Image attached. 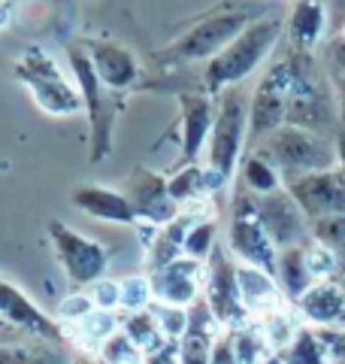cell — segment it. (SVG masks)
<instances>
[{"label":"cell","instance_id":"cell-1","mask_svg":"<svg viewBox=\"0 0 345 364\" xmlns=\"http://www.w3.org/2000/svg\"><path fill=\"white\" fill-rule=\"evenodd\" d=\"M248 116H251V100L239 88H227L218 97V116L206 146V161H203V186L206 195H218L230 186L243 164V149L248 143Z\"/></svg>","mask_w":345,"mask_h":364},{"label":"cell","instance_id":"cell-2","mask_svg":"<svg viewBox=\"0 0 345 364\" xmlns=\"http://www.w3.org/2000/svg\"><path fill=\"white\" fill-rule=\"evenodd\" d=\"M282 37V21L279 18H261L239 33L227 49L212 58L203 70V91L221 95L227 88H236L243 79H248L258 67L270 58L275 43Z\"/></svg>","mask_w":345,"mask_h":364},{"label":"cell","instance_id":"cell-3","mask_svg":"<svg viewBox=\"0 0 345 364\" xmlns=\"http://www.w3.org/2000/svg\"><path fill=\"white\" fill-rule=\"evenodd\" d=\"M16 79L28 88L33 104L49 116H76L85 109L76 79L67 76L64 67L40 46H31L16 58Z\"/></svg>","mask_w":345,"mask_h":364},{"label":"cell","instance_id":"cell-4","mask_svg":"<svg viewBox=\"0 0 345 364\" xmlns=\"http://www.w3.org/2000/svg\"><path fill=\"white\" fill-rule=\"evenodd\" d=\"M255 149L279 167L282 182L288 176H303V173H321V170H333L339 164L336 143L315 131L294 128V124H282L273 131L267 140H261Z\"/></svg>","mask_w":345,"mask_h":364},{"label":"cell","instance_id":"cell-5","mask_svg":"<svg viewBox=\"0 0 345 364\" xmlns=\"http://www.w3.org/2000/svg\"><path fill=\"white\" fill-rule=\"evenodd\" d=\"M227 249L236 255V261L261 267L275 277L279 249H275L267 228L261 222L258 198L246 186H236L234 191V210H230V222H227Z\"/></svg>","mask_w":345,"mask_h":364},{"label":"cell","instance_id":"cell-6","mask_svg":"<svg viewBox=\"0 0 345 364\" xmlns=\"http://www.w3.org/2000/svg\"><path fill=\"white\" fill-rule=\"evenodd\" d=\"M49 240H52L58 264H61L64 277L70 279L73 289H91L94 282L106 277L109 249L100 240L79 234L70 225H64L58 219L49 222Z\"/></svg>","mask_w":345,"mask_h":364},{"label":"cell","instance_id":"cell-7","mask_svg":"<svg viewBox=\"0 0 345 364\" xmlns=\"http://www.w3.org/2000/svg\"><path fill=\"white\" fill-rule=\"evenodd\" d=\"M239 261L234 258V252L218 243L212 249V255L206 258V277H203V301L212 310V316L218 318V325L224 331H236L251 322V316L243 304V294H239V277H236Z\"/></svg>","mask_w":345,"mask_h":364},{"label":"cell","instance_id":"cell-8","mask_svg":"<svg viewBox=\"0 0 345 364\" xmlns=\"http://www.w3.org/2000/svg\"><path fill=\"white\" fill-rule=\"evenodd\" d=\"M251 21L246 18V13H218L197 21L185 37H179L176 43L164 49L160 58L164 61H176V64H209L212 58H218L230 43H234L239 33H243Z\"/></svg>","mask_w":345,"mask_h":364},{"label":"cell","instance_id":"cell-9","mask_svg":"<svg viewBox=\"0 0 345 364\" xmlns=\"http://www.w3.org/2000/svg\"><path fill=\"white\" fill-rule=\"evenodd\" d=\"M67 61H70V73L76 79L79 91H82L85 112H88V122H91V134H94L91 158L100 161V158H106L109 146H112V124H115V107L106 104V91L109 88L100 82L94 64H91L88 46H70Z\"/></svg>","mask_w":345,"mask_h":364},{"label":"cell","instance_id":"cell-10","mask_svg":"<svg viewBox=\"0 0 345 364\" xmlns=\"http://www.w3.org/2000/svg\"><path fill=\"white\" fill-rule=\"evenodd\" d=\"M291 82H294L291 58H285L279 64H270L267 70H263L255 95H251V116H248V143H251V149L285 124L288 100H291Z\"/></svg>","mask_w":345,"mask_h":364},{"label":"cell","instance_id":"cell-11","mask_svg":"<svg viewBox=\"0 0 345 364\" xmlns=\"http://www.w3.org/2000/svg\"><path fill=\"white\" fill-rule=\"evenodd\" d=\"M0 316L13 328H18L28 340H49V343H67L70 340V334L64 331V325L55 316L45 313L28 291H21L6 277H0Z\"/></svg>","mask_w":345,"mask_h":364},{"label":"cell","instance_id":"cell-12","mask_svg":"<svg viewBox=\"0 0 345 364\" xmlns=\"http://www.w3.org/2000/svg\"><path fill=\"white\" fill-rule=\"evenodd\" d=\"M258 213L261 222L267 228L270 240L275 249H294V246H309L312 243V222L300 210V203L291 198L288 188H279L273 195L258 198Z\"/></svg>","mask_w":345,"mask_h":364},{"label":"cell","instance_id":"cell-13","mask_svg":"<svg viewBox=\"0 0 345 364\" xmlns=\"http://www.w3.org/2000/svg\"><path fill=\"white\" fill-rule=\"evenodd\" d=\"M285 188L300 203V210L309 215V222L345 213V173L339 167L321 170V173L288 176Z\"/></svg>","mask_w":345,"mask_h":364},{"label":"cell","instance_id":"cell-14","mask_svg":"<svg viewBox=\"0 0 345 364\" xmlns=\"http://www.w3.org/2000/svg\"><path fill=\"white\" fill-rule=\"evenodd\" d=\"M121 191H124V198L131 200V207H133L140 222L160 228L182 213V207L170 195V179L155 173V170H148V167H133L128 173V179H124Z\"/></svg>","mask_w":345,"mask_h":364},{"label":"cell","instance_id":"cell-15","mask_svg":"<svg viewBox=\"0 0 345 364\" xmlns=\"http://www.w3.org/2000/svg\"><path fill=\"white\" fill-rule=\"evenodd\" d=\"M215 116H218V100L209 91H182L179 95L182 164H197L200 155H206Z\"/></svg>","mask_w":345,"mask_h":364},{"label":"cell","instance_id":"cell-16","mask_svg":"<svg viewBox=\"0 0 345 364\" xmlns=\"http://www.w3.org/2000/svg\"><path fill=\"white\" fill-rule=\"evenodd\" d=\"M152 277V291L158 304H170V306H194L203 301V277H206V261H194L188 255L176 258L172 264L160 267Z\"/></svg>","mask_w":345,"mask_h":364},{"label":"cell","instance_id":"cell-17","mask_svg":"<svg viewBox=\"0 0 345 364\" xmlns=\"http://www.w3.org/2000/svg\"><path fill=\"white\" fill-rule=\"evenodd\" d=\"M88 52H91V64H94L100 82L112 95L115 91H128L140 82L143 67L128 46H121L115 40H94V43H88Z\"/></svg>","mask_w":345,"mask_h":364},{"label":"cell","instance_id":"cell-18","mask_svg":"<svg viewBox=\"0 0 345 364\" xmlns=\"http://www.w3.org/2000/svg\"><path fill=\"white\" fill-rule=\"evenodd\" d=\"M236 277H239V294H243V304H246V310L251 316V322H258V318H263L267 313L282 310L285 304H291L282 294L275 277L267 273V270L251 267V264H243V261H239Z\"/></svg>","mask_w":345,"mask_h":364},{"label":"cell","instance_id":"cell-19","mask_svg":"<svg viewBox=\"0 0 345 364\" xmlns=\"http://www.w3.org/2000/svg\"><path fill=\"white\" fill-rule=\"evenodd\" d=\"M70 200L76 210H82L91 219H100V222L131 225V228H136V222H140L121 188L115 191V188H103V186H79L70 195Z\"/></svg>","mask_w":345,"mask_h":364},{"label":"cell","instance_id":"cell-20","mask_svg":"<svg viewBox=\"0 0 345 364\" xmlns=\"http://www.w3.org/2000/svg\"><path fill=\"white\" fill-rule=\"evenodd\" d=\"M224 328L218 325V318L212 316L209 306H206V301H197L191 306L188 331L182 334V340H179V361L182 364H209L215 337Z\"/></svg>","mask_w":345,"mask_h":364},{"label":"cell","instance_id":"cell-21","mask_svg":"<svg viewBox=\"0 0 345 364\" xmlns=\"http://www.w3.org/2000/svg\"><path fill=\"white\" fill-rule=\"evenodd\" d=\"M206 213H191V210H182L176 219L160 225L152 246L146 249V273H155L160 267L172 264L176 258L185 255V240H188V231L194 228V222L200 219Z\"/></svg>","mask_w":345,"mask_h":364},{"label":"cell","instance_id":"cell-22","mask_svg":"<svg viewBox=\"0 0 345 364\" xmlns=\"http://www.w3.org/2000/svg\"><path fill=\"white\" fill-rule=\"evenodd\" d=\"M294 306L303 322H309L312 328H333L339 322V316L345 313V289L336 279L315 282Z\"/></svg>","mask_w":345,"mask_h":364},{"label":"cell","instance_id":"cell-23","mask_svg":"<svg viewBox=\"0 0 345 364\" xmlns=\"http://www.w3.org/2000/svg\"><path fill=\"white\" fill-rule=\"evenodd\" d=\"M327 13L321 0H297L291 18H288V37L294 43V52H312L318 40L324 37Z\"/></svg>","mask_w":345,"mask_h":364},{"label":"cell","instance_id":"cell-24","mask_svg":"<svg viewBox=\"0 0 345 364\" xmlns=\"http://www.w3.org/2000/svg\"><path fill=\"white\" fill-rule=\"evenodd\" d=\"M275 282H279L282 294L291 304H297L309 289L315 286V277H312L309 261H306V246L282 249V252H279V264H275Z\"/></svg>","mask_w":345,"mask_h":364},{"label":"cell","instance_id":"cell-25","mask_svg":"<svg viewBox=\"0 0 345 364\" xmlns=\"http://www.w3.org/2000/svg\"><path fill=\"white\" fill-rule=\"evenodd\" d=\"M0 364H73V349L49 340H21L13 346H0Z\"/></svg>","mask_w":345,"mask_h":364},{"label":"cell","instance_id":"cell-26","mask_svg":"<svg viewBox=\"0 0 345 364\" xmlns=\"http://www.w3.org/2000/svg\"><path fill=\"white\" fill-rule=\"evenodd\" d=\"M121 331L133 340V346L143 352V355H155L172 340L164 334V328L155 318L152 310H140V313H121Z\"/></svg>","mask_w":345,"mask_h":364},{"label":"cell","instance_id":"cell-27","mask_svg":"<svg viewBox=\"0 0 345 364\" xmlns=\"http://www.w3.org/2000/svg\"><path fill=\"white\" fill-rule=\"evenodd\" d=\"M239 186H246L255 198H263V195H273V191L285 188V182H282L279 167L267 161L258 149H251L243 158V164H239Z\"/></svg>","mask_w":345,"mask_h":364},{"label":"cell","instance_id":"cell-28","mask_svg":"<svg viewBox=\"0 0 345 364\" xmlns=\"http://www.w3.org/2000/svg\"><path fill=\"white\" fill-rule=\"evenodd\" d=\"M73 328V340L79 346H82V352H88V355H97L100 346L106 343V340L121 328V313H106V310H94L91 316H85L82 322L70 325Z\"/></svg>","mask_w":345,"mask_h":364},{"label":"cell","instance_id":"cell-29","mask_svg":"<svg viewBox=\"0 0 345 364\" xmlns=\"http://www.w3.org/2000/svg\"><path fill=\"white\" fill-rule=\"evenodd\" d=\"M300 313H297V306L291 310V304H285L282 310H273L267 313L263 318H258V328H261V334L263 340H267V346L273 352H285L288 346L294 343V337L300 334V318H297Z\"/></svg>","mask_w":345,"mask_h":364},{"label":"cell","instance_id":"cell-30","mask_svg":"<svg viewBox=\"0 0 345 364\" xmlns=\"http://www.w3.org/2000/svg\"><path fill=\"white\" fill-rule=\"evenodd\" d=\"M170 195L182 210L206 213V210H200L203 200L209 198L206 195V186H203V164H185L176 176H170Z\"/></svg>","mask_w":345,"mask_h":364},{"label":"cell","instance_id":"cell-31","mask_svg":"<svg viewBox=\"0 0 345 364\" xmlns=\"http://www.w3.org/2000/svg\"><path fill=\"white\" fill-rule=\"evenodd\" d=\"M279 355L288 364H333L327 355V346L321 343V337H318V328H309V325L300 328V334L294 337V343L285 352H279Z\"/></svg>","mask_w":345,"mask_h":364},{"label":"cell","instance_id":"cell-32","mask_svg":"<svg viewBox=\"0 0 345 364\" xmlns=\"http://www.w3.org/2000/svg\"><path fill=\"white\" fill-rule=\"evenodd\" d=\"M230 334H234L236 364H263L273 355V349L267 346V340H263L258 322H248V325L236 328V331H230Z\"/></svg>","mask_w":345,"mask_h":364},{"label":"cell","instance_id":"cell-33","mask_svg":"<svg viewBox=\"0 0 345 364\" xmlns=\"http://www.w3.org/2000/svg\"><path fill=\"white\" fill-rule=\"evenodd\" d=\"M218 231H221V228H218V219L215 215H200L197 222H194V228L188 231V240H185V255L188 258H194V261H206L212 255V249L221 243L218 240Z\"/></svg>","mask_w":345,"mask_h":364},{"label":"cell","instance_id":"cell-34","mask_svg":"<svg viewBox=\"0 0 345 364\" xmlns=\"http://www.w3.org/2000/svg\"><path fill=\"white\" fill-rule=\"evenodd\" d=\"M119 282H121V313H140L155 304L152 277L148 273H133V277H124Z\"/></svg>","mask_w":345,"mask_h":364},{"label":"cell","instance_id":"cell-35","mask_svg":"<svg viewBox=\"0 0 345 364\" xmlns=\"http://www.w3.org/2000/svg\"><path fill=\"white\" fill-rule=\"evenodd\" d=\"M97 361L100 364H146V355L133 346V340L119 328V331H115L106 343L100 346Z\"/></svg>","mask_w":345,"mask_h":364},{"label":"cell","instance_id":"cell-36","mask_svg":"<svg viewBox=\"0 0 345 364\" xmlns=\"http://www.w3.org/2000/svg\"><path fill=\"white\" fill-rule=\"evenodd\" d=\"M312 240L333 249L345 261V213L342 215H327V219L312 222Z\"/></svg>","mask_w":345,"mask_h":364},{"label":"cell","instance_id":"cell-37","mask_svg":"<svg viewBox=\"0 0 345 364\" xmlns=\"http://www.w3.org/2000/svg\"><path fill=\"white\" fill-rule=\"evenodd\" d=\"M148 310L155 313V318L160 322V328H164V334L172 340V343H179L182 334L188 331V322H191V306L185 310V306H170V304H152Z\"/></svg>","mask_w":345,"mask_h":364},{"label":"cell","instance_id":"cell-38","mask_svg":"<svg viewBox=\"0 0 345 364\" xmlns=\"http://www.w3.org/2000/svg\"><path fill=\"white\" fill-rule=\"evenodd\" d=\"M94 310H97V306H94V301H91L88 289H73L67 298H61V304H58L55 318L61 325H76V322H82V318L91 316Z\"/></svg>","mask_w":345,"mask_h":364},{"label":"cell","instance_id":"cell-39","mask_svg":"<svg viewBox=\"0 0 345 364\" xmlns=\"http://www.w3.org/2000/svg\"><path fill=\"white\" fill-rule=\"evenodd\" d=\"M306 261H309V270H312L315 282L333 279V277H336V270L342 267V258L333 252V249L321 246V243H315V240L306 246Z\"/></svg>","mask_w":345,"mask_h":364},{"label":"cell","instance_id":"cell-40","mask_svg":"<svg viewBox=\"0 0 345 364\" xmlns=\"http://www.w3.org/2000/svg\"><path fill=\"white\" fill-rule=\"evenodd\" d=\"M91 301H94L97 310H106V313H121V282L119 279H106L103 277L100 282L88 289Z\"/></svg>","mask_w":345,"mask_h":364},{"label":"cell","instance_id":"cell-41","mask_svg":"<svg viewBox=\"0 0 345 364\" xmlns=\"http://www.w3.org/2000/svg\"><path fill=\"white\" fill-rule=\"evenodd\" d=\"M209 364H236V352H234V334L221 331L215 337V346H212V361Z\"/></svg>","mask_w":345,"mask_h":364},{"label":"cell","instance_id":"cell-42","mask_svg":"<svg viewBox=\"0 0 345 364\" xmlns=\"http://www.w3.org/2000/svg\"><path fill=\"white\" fill-rule=\"evenodd\" d=\"M327 67H330V73L336 76V82L345 79V40L342 37L327 46Z\"/></svg>","mask_w":345,"mask_h":364},{"label":"cell","instance_id":"cell-43","mask_svg":"<svg viewBox=\"0 0 345 364\" xmlns=\"http://www.w3.org/2000/svg\"><path fill=\"white\" fill-rule=\"evenodd\" d=\"M146 364H182L179 361V343H167L155 355H146Z\"/></svg>","mask_w":345,"mask_h":364},{"label":"cell","instance_id":"cell-44","mask_svg":"<svg viewBox=\"0 0 345 364\" xmlns=\"http://www.w3.org/2000/svg\"><path fill=\"white\" fill-rule=\"evenodd\" d=\"M21 340H28V337L21 334L18 328L9 325L4 316H0V346H13V343H21Z\"/></svg>","mask_w":345,"mask_h":364},{"label":"cell","instance_id":"cell-45","mask_svg":"<svg viewBox=\"0 0 345 364\" xmlns=\"http://www.w3.org/2000/svg\"><path fill=\"white\" fill-rule=\"evenodd\" d=\"M336 158H339V170L345 173V128L336 134Z\"/></svg>","mask_w":345,"mask_h":364},{"label":"cell","instance_id":"cell-46","mask_svg":"<svg viewBox=\"0 0 345 364\" xmlns=\"http://www.w3.org/2000/svg\"><path fill=\"white\" fill-rule=\"evenodd\" d=\"M9 25H13V9L6 4H0V31H6Z\"/></svg>","mask_w":345,"mask_h":364},{"label":"cell","instance_id":"cell-47","mask_svg":"<svg viewBox=\"0 0 345 364\" xmlns=\"http://www.w3.org/2000/svg\"><path fill=\"white\" fill-rule=\"evenodd\" d=\"M336 104H339V116L345 122V79H339V82H336Z\"/></svg>","mask_w":345,"mask_h":364},{"label":"cell","instance_id":"cell-48","mask_svg":"<svg viewBox=\"0 0 345 364\" xmlns=\"http://www.w3.org/2000/svg\"><path fill=\"white\" fill-rule=\"evenodd\" d=\"M263 364H288V361H285V358L279 355V352H273V355H270L267 361H263Z\"/></svg>","mask_w":345,"mask_h":364},{"label":"cell","instance_id":"cell-49","mask_svg":"<svg viewBox=\"0 0 345 364\" xmlns=\"http://www.w3.org/2000/svg\"><path fill=\"white\" fill-rule=\"evenodd\" d=\"M339 37H342V40H345V21H342V31H339Z\"/></svg>","mask_w":345,"mask_h":364}]
</instances>
